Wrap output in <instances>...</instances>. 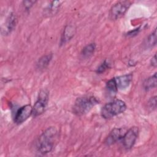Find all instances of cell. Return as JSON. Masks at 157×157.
Returning <instances> with one entry per match:
<instances>
[{"label":"cell","mask_w":157,"mask_h":157,"mask_svg":"<svg viewBox=\"0 0 157 157\" xmlns=\"http://www.w3.org/2000/svg\"><path fill=\"white\" fill-rule=\"evenodd\" d=\"M58 136L55 127L51 126L46 129L39 136L36 142V148L39 153L47 154L50 153L55 145Z\"/></svg>","instance_id":"1"},{"label":"cell","mask_w":157,"mask_h":157,"mask_svg":"<svg viewBox=\"0 0 157 157\" xmlns=\"http://www.w3.org/2000/svg\"><path fill=\"white\" fill-rule=\"evenodd\" d=\"M98 103L97 99L92 96L78 98L75 101L72 110L76 115L81 116L88 113Z\"/></svg>","instance_id":"2"},{"label":"cell","mask_w":157,"mask_h":157,"mask_svg":"<svg viewBox=\"0 0 157 157\" xmlns=\"http://www.w3.org/2000/svg\"><path fill=\"white\" fill-rule=\"evenodd\" d=\"M126 105L124 101L116 99L104 105L101 111V116L105 119L111 118L125 111Z\"/></svg>","instance_id":"3"},{"label":"cell","mask_w":157,"mask_h":157,"mask_svg":"<svg viewBox=\"0 0 157 157\" xmlns=\"http://www.w3.org/2000/svg\"><path fill=\"white\" fill-rule=\"evenodd\" d=\"M131 2L129 1H121L112 6L109 11V18L112 20H117L121 18L129 8Z\"/></svg>","instance_id":"4"},{"label":"cell","mask_w":157,"mask_h":157,"mask_svg":"<svg viewBox=\"0 0 157 157\" xmlns=\"http://www.w3.org/2000/svg\"><path fill=\"white\" fill-rule=\"evenodd\" d=\"M48 100V93L46 90H42L39 92L37 100L33 107V114L34 117H37L42 114L47 107Z\"/></svg>","instance_id":"5"},{"label":"cell","mask_w":157,"mask_h":157,"mask_svg":"<svg viewBox=\"0 0 157 157\" xmlns=\"http://www.w3.org/2000/svg\"><path fill=\"white\" fill-rule=\"evenodd\" d=\"M139 134V129L137 127H132L125 132L122 137V143L124 147L128 150L131 148L136 143Z\"/></svg>","instance_id":"6"},{"label":"cell","mask_w":157,"mask_h":157,"mask_svg":"<svg viewBox=\"0 0 157 157\" xmlns=\"http://www.w3.org/2000/svg\"><path fill=\"white\" fill-rule=\"evenodd\" d=\"M17 23V17L13 12H10L1 25V34L4 36L9 34L15 28Z\"/></svg>","instance_id":"7"},{"label":"cell","mask_w":157,"mask_h":157,"mask_svg":"<svg viewBox=\"0 0 157 157\" xmlns=\"http://www.w3.org/2000/svg\"><path fill=\"white\" fill-rule=\"evenodd\" d=\"M33 114V107L31 105L27 104L20 107L15 113L14 121L19 124L25 121Z\"/></svg>","instance_id":"8"},{"label":"cell","mask_w":157,"mask_h":157,"mask_svg":"<svg viewBox=\"0 0 157 157\" xmlns=\"http://www.w3.org/2000/svg\"><path fill=\"white\" fill-rule=\"evenodd\" d=\"M126 131L123 128H114L108 135L105 140L107 145H111L121 140Z\"/></svg>","instance_id":"9"},{"label":"cell","mask_w":157,"mask_h":157,"mask_svg":"<svg viewBox=\"0 0 157 157\" xmlns=\"http://www.w3.org/2000/svg\"><path fill=\"white\" fill-rule=\"evenodd\" d=\"M76 28L75 26L73 25H66L63 31L61 37L60 43L61 45L65 44L66 42L69 41L74 36L75 33Z\"/></svg>","instance_id":"10"},{"label":"cell","mask_w":157,"mask_h":157,"mask_svg":"<svg viewBox=\"0 0 157 157\" xmlns=\"http://www.w3.org/2000/svg\"><path fill=\"white\" fill-rule=\"evenodd\" d=\"M132 74H126L115 78L118 89H125L129 86L132 80Z\"/></svg>","instance_id":"11"},{"label":"cell","mask_w":157,"mask_h":157,"mask_svg":"<svg viewBox=\"0 0 157 157\" xmlns=\"http://www.w3.org/2000/svg\"><path fill=\"white\" fill-rule=\"evenodd\" d=\"M62 2L60 1H52L44 9V14L47 16L53 15L57 13Z\"/></svg>","instance_id":"12"},{"label":"cell","mask_w":157,"mask_h":157,"mask_svg":"<svg viewBox=\"0 0 157 157\" xmlns=\"http://www.w3.org/2000/svg\"><path fill=\"white\" fill-rule=\"evenodd\" d=\"M118 90V89L117 88L115 78H111L107 82L105 85V90L106 93L109 96L113 97L116 94Z\"/></svg>","instance_id":"13"},{"label":"cell","mask_w":157,"mask_h":157,"mask_svg":"<svg viewBox=\"0 0 157 157\" xmlns=\"http://www.w3.org/2000/svg\"><path fill=\"white\" fill-rule=\"evenodd\" d=\"M156 85H157L156 73H155L154 75L148 77L144 81L143 83V86L146 91H148L155 88L156 86Z\"/></svg>","instance_id":"14"},{"label":"cell","mask_w":157,"mask_h":157,"mask_svg":"<svg viewBox=\"0 0 157 157\" xmlns=\"http://www.w3.org/2000/svg\"><path fill=\"white\" fill-rule=\"evenodd\" d=\"M52 58V54L50 53L46 55H44L40 58L37 63V67L39 70L45 69L50 63Z\"/></svg>","instance_id":"15"},{"label":"cell","mask_w":157,"mask_h":157,"mask_svg":"<svg viewBox=\"0 0 157 157\" xmlns=\"http://www.w3.org/2000/svg\"><path fill=\"white\" fill-rule=\"evenodd\" d=\"M95 49H96V46L94 44L91 43V44H88L83 48L81 52V55L84 58H90L94 53Z\"/></svg>","instance_id":"16"},{"label":"cell","mask_w":157,"mask_h":157,"mask_svg":"<svg viewBox=\"0 0 157 157\" xmlns=\"http://www.w3.org/2000/svg\"><path fill=\"white\" fill-rule=\"evenodd\" d=\"M156 44V29H155L147 37L145 45L148 48H151Z\"/></svg>","instance_id":"17"},{"label":"cell","mask_w":157,"mask_h":157,"mask_svg":"<svg viewBox=\"0 0 157 157\" xmlns=\"http://www.w3.org/2000/svg\"><path fill=\"white\" fill-rule=\"evenodd\" d=\"M110 67V64L107 61H104L103 63H102L99 67L96 69V72L98 74H102L104 73L105 71H107Z\"/></svg>","instance_id":"18"},{"label":"cell","mask_w":157,"mask_h":157,"mask_svg":"<svg viewBox=\"0 0 157 157\" xmlns=\"http://www.w3.org/2000/svg\"><path fill=\"white\" fill-rule=\"evenodd\" d=\"M156 96H155L152 98H151L150 99V100L148 101V107L150 109H152V110H155L156 108Z\"/></svg>","instance_id":"19"},{"label":"cell","mask_w":157,"mask_h":157,"mask_svg":"<svg viewBox=\"0 0 157 157\" xmlns=\"http://www.w3.org/2000/svg\"><path fill=\"white\" fill-rule=\"evenodd\" d=\"M36 1H23V4L26 10H29L34 4H35Z\"/></svg>","instance_id":"20"},{"label":"cell","mask_w":157,"mask_h":157,"mask_svg":"<svg viewBox=\"0 0 157 157\" xmlns=\"http://www.w3.org/2000/svg\"><path fill=\"white\" fill-rule=\"evenodd\" d=\"M150 64L151 65L154 67H156V65H157V62H156V55H154V56L150 60Z\"/></svg>","instance_id":"21"}]
</instances>
